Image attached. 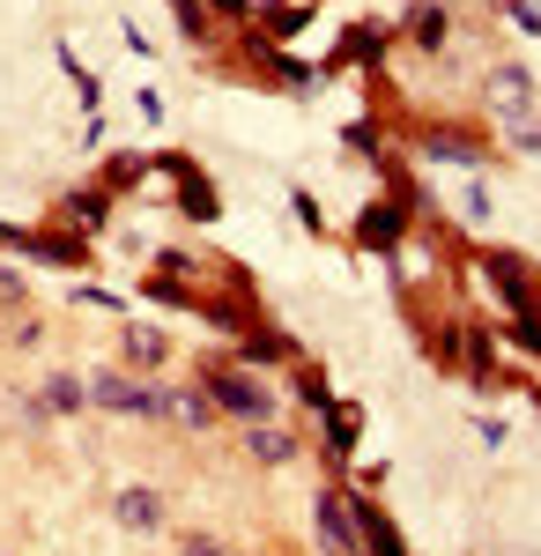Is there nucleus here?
I'll list each match as a JSON object with an SVG mask.
<instances>
[{
	"label": "nucleus",
	"instance_id": "4be33fe9",
	"mask_svg": "<svg viewBox=\"0 0 541 556\" xmlns=\"http://www.w3.org/2000/svg\"><path fill=\"white\" fill-rule=\"evenodd\" d=\"M512 23H519V30H534V38H541V8H534V0H512Z\"/></svg>",
	"mask_w": 541,
	"mask_h": 556
},
{
	"label": "nucleus",
	"instance_id": "b1692460",
	"mask_svg": "<svg viewBox=\"0 0 541 556\" xmlns=\"http://www.w3.org/2000/svg\"><path fill=\"white\" fill-rule=\"evenodd\" d=\"M178 556H223V549H215L209 534H178Z\"/></svg>",
	"mask_w": 541,
	"mask_h": 556
},
{
	"label": "nucleus",
	"instance_id": "20e7f679",
	"mask_svg": "<svg viewBox=\"0 0 541 556\" xmlns=\"http://www.w3.org/2000/svg\"><path fill=\"white\" fill-rule=\"evenodd\" d=\"M401 230H408V215L393 208V201H372V208L356 215V245H364V253H393Z\"/></svg>",
	"mask_w": 541,
	"mask_h": 556
},
{
	"label": "nucleus",
	"instance_id": "6ab92c4d",
	"mask_svg": "<svg viewBox=\"0 0 541 556\" xmlns=\"http://www.w3.org/2000/svg\"><path fill=\"white\" fill-rule=\"evenodd\" d=\"M341 45H349V60H364V67H372L378 52H386V30H372V23H364V30H349Z\"/></svg>",
	"mask_w": 541,
	"mask_h": 556
},
{
	"label": "nucleus",
	"instance_id": "423d86ee",
	"mask_svg": "<svg viewBox=\"0 0 541 556\" xmlns=\"http://www.w3.org/2000/svg\"><path fill=\"white\" fill-rule=\"evenodd\" d=\"M164 172L178 178V201H186V215H193V223H215V193H209V178L193 172V156H164Z\"/></svg>",
	"mask_w": 541,
	"mask_h": 556
},
{
	"label": "nucleus",
	"instance_id": "4468645a",
	"mask_svg": "<svg viewBox=\"0 0 541 556\" xmlns=\"http://www.w3.org/2000/svg\"><path fill=\"white\" fill-rule=\"evenodd\" d=\"M141 172H149V156H134V149H119V156H104V186H112V193H126V186H141Z\"/></svg>",
	"mask_w": 541,
	"mask_h": 556
},
{
	"label": "nucleus",
	"instance_id": "2eb2a0df",
	"mask_svg": "<svg viewBox=\"0 0 541 556\" xmlns=\"http://www.w3.org/2000/svg\"><path fill=\"white\" fill-rule=\"evenodd\" d=\"M304 15H312L304 0H267V30L260 38H290V30H304Z\"/></svg>",
	"mask_w": 541,
	"mask_h": 556
},
{
	"label": "nucleus",
	"instance_id": "f3484780",
	"mask_svg": "<svg viewBox=\"0 0 541 556\" xmlns=\"http://www.w3.org/2000/svg\"><path fill=\"white\" fill-rule=\"evenodd\" d=\"M408 38H423V52H445V8H416L408 15Z\"/></svg>",
	"mask_w": 541,
	"mask_h": 556
},
{
	"label": "nucleus",
	"instance_id": "7ed1b4c3",
	"mask_svg": "<svg viewBox=\"0 0 541 556\" xmlns=\"http://www.w3.org/2000/svg\"><path fill=\"white\" fill-rule=\"evenodd\" d=\"M164 490H141V482H134V490H119V497H112V519H119L126 534H156V527H164Z\"/></svg>",
	"mask_w": 541,
	"mask_h": 556
},
{
	"label": "nucleus",
	"instance_id": "412c9836",
	"mask_svg": "<svg viewBox=\"0 0 541 556\" xmlns=\"http://www.w3.org/2000/svg\"><path fill=\"white\" fill-rule=\"evenodd\" d=\"M512 141H519V149H541V119H527V112H519V119H512Z\"/></svg>",
	"mask_w": 541,
	"mask_h": 556
},
{
	"label": "nucleus",
	"instance_id": "a211bd4d",
	"mask_svg": "<svg viewBox=\"0 0 541 556\" xmlns=\"http://www.w3.org/2000/svg\"><path fill=\"white\" fill-rule=\"evenodd\" d=\"M297 401H304V408H319V416H327V408H334L327 379H319V371H312V364H304V371H297Z\"/></svg>",
	"mask_w": 541,
	"mask_h": 556
},
{
	"label": "nucleus",
	"instance_id": "aec40b11",
	"mask_svg": "<svg viewBox=\"0 0 541 556\" xmlns=\"http://www.w3.org/2000/svg\"><path fill=\"white\" fill-rule=\"evenodd\" d=\"M171 15H178L186 38H209V8H201V0H171Z\"/></svg>",
	"mask_w": 541,
	"mask_h": 556
},
{
	"label": "nucleus",
	"instance_id": "5701e85b",
	"mask_svg": "<svg viewBox=\"0 0 541 556\" xmlns=\"http://www.w3.org/2000/svg\"><path fill=\"white\" fill-rule=\"evenodd\" d=\"M0 245H8V253H38V238H30V230H8V223H0Z\"/></svg>",
	"mask_w": 541,
	"mask_h": 556
},
{
	"label": "nucleus",
	"instance_id": "9b49d317",
	"mask_svg": "<svg viewBox=\"0 0 541 556\" xmlns=\"http://www.w3.org/2000/svg\"><path fill=\"white\" fill-rule=\"evenodd\" d=\"M356 519H364V549H372V556H408V549H401V534H393V519L378 513V505L356 497Z\"/></svg>",
	"mask_w": 541,
	"mask_h": 556
},
{
	"label": "nucleus",
	"instance_id": "f257e3e1",
	"mask_svg": "<svg viewBox=\"0 0 541 556\" xmlns=\"http://www.w3.org/2000/svg\"><path fill=\"white\" fill-rule=\"evenodd\" d=\"M201 393H209L215 416H230V424H275V408H282V401L252 379L246 364H215L209 379H201Z\"/></svg>",
	"mask_w": 541,
	"mask_h": 556
},
{
	"label": "nucleus",
	"instance_id": "39448f33",
	"mask_svg": "<svg viewBox=\"0 0 541 556\" xmlns=\"http://www.w3.org/2000/svg\"><path fill=\"white\" fill-rule=\"evenodd\" d=\"M83 408H89V379L52 371V379L38 386V408H30V416H83Z\"/></svg>",
	"mask_w": 541,
	"mask_h": 556
},
{
	"label": "nucleus",
	"instance_id": "dca6fc26",
	"mask_svg": "<svg viewBox=\"0 0 541 556\" xmlns=\"http://www.w3.org/2000/svg\"><path fill=\"white\" fill-rule=\"evenodd\" d=\"M67 215H75L83 230H104V215H112V201H104L97 186H83V193H67Z\"/></svg>",
	"mask_w": 541,
	"mask_h": 556
},
{
	"label": "nucleus",
	"instance_id": "9d476101",
	"mask_svg": "<svg viewBox=\"0 0 541 556\" xmlns=\"http://www.w3.org/2000/svg\"><path fill=\"white\" fill-rule=\"evenodd\" d=\"M119 356H126V371H156V364H164V334H156V327H126L119 334Z\"/></svg>",
	"mask_w": 541,
	"mask_h": 556
},
{
	"label": "nucleus",
	"instance_id": "393cba45",
	"mask_svg": "<svg viewBox=\"0 0 541 556\" xmlns=\"http://www.w3.org/2000/svg\"><path fill=\"white\" fill-rule=\"evenodd\" d=\"M0 304H23V275H8V267H0Z\"/></svg>",
	"mask_w": 541,
	"mask_h": 556
},
{
	"label": "nucleus",
	"instance_id": "1a4fd4ad",
	"mask_svg": "<svg viewBox=\"0 0 541 556\" xmlns=\"http://www.w3.org/2000/svg\"><path fill=\"white\" fill-rule=\"evenodd\" d=\"M246 453L260 460V468H282V460H297V438L275 424H246Z\"/></svg>",
	"mask_w": 541,
	"mask_h": 556
},
{
	"label": "nucleus",
	"instance_id": "f03ea898",
	"mask_svg": "<svg viewBox=\"0 0 541 556\" xmlns=\"http://www.w3.org/2000/svg\"><path fill=\"white\" fill-rule=\"evenodd\" d=\"M319 542H327V556L364 549V519H356V497L349 490H319Z\"/></svg>",
	"mask_w": 541,
	"mask_h": 556
},
{
	"label": "nucleus",
	"instance_id": "0eeeda50",
	"mask_svg": "<svg viewBox=\"0 0 541 556\" xmlns=\"http://www.w3.org/2000/svg\"><path fill=\"white\" fill-rule=\"evenodd\" d=\"M527 97H534V75H527V67H498V75H490V112H498V119H519Z\"/></svg>",
	"mask_w": 541,
	"mask_h": 556
},
{
	"label": "nucleus",
	"instance_id": "a878e982",
	"mask_svg": "<svg viewBox=\"0 0 541 556\" xmlns=\"http://www.w3.org/2000/svg\"><path fill=\"white\" fill-rule=\"evenodd\" d=\"M215 15H252V8H267V0H209Z\"/></svg>",
	"mask_w": 541,
	"mask_h": 556
},
{
	"label": "nucleus",
	"instance_id": "ddd939ff",
	"mask_svg": "<svg viewBox=\"0 0 541 556\" xmlns=\"http://www.w3.org/2000/svg\"><path fill=\"white\" fill-rule=\"evenodd\" d=\"M171 424H193V430H209V424H215L209 393H201V386H171Z\"/></svg>",
	"mask_w": 541,
	"mask_h": 556
},
{
	"label": "nucleus",
	"instance_id": "6e6552de",
	"mask_svg": "<svg viewBox=\"0 0 541 556\" xmlns=\"http://www.w3.org/2000/svg\"><path fill=\"white\" fill-rule=\"evenodd\" d=\"M238 364H297V342L282 327H252L246 342H238Z\"/></svg>",
	"mask_w": 541,
	"mask_h": 556
},
{
	"label": "nucleus",
	"instance_id": "f8f14e48",
	"mask_svg": "<svg viewBox=\"0 0 541 556\" xmlns=\"http://www.w3.org/2000/svg\"><path fill=\"white\" fill-rule=\"evenodd\" d=\"M356 430H364V416H356L349 401H334V408H327V453H334V468H341V453L356 445Z\"/></svg>",
	"mask_w": 541,
	"mask_h": 556
}]
</instances>
